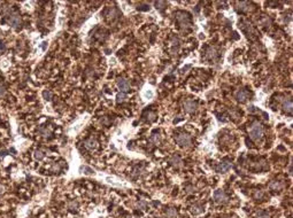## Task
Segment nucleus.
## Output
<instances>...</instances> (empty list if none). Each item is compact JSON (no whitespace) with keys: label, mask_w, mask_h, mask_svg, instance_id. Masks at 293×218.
I'll return each instance as SVG.
<instances>
[{"label":"nucleus","mask_w":293,"mask_h":218,"mask_svg":"<svg viewBox=\"0 0 293 218\" xmlns=\"http://www.w3.org/2000/svg\"><path fill=\"white\" fill-rule=\"evenodd\" d=\"M263 134V128L259 122H254L249 128V135L252 139L259 140Z\"/></svg>","instance_id":"obj_1"},{"label":"nucleus","mask_w":293,"mask_h":218,"mask_svg":"<svg viewBox=\"0 0 293 218\" xmlns=\"http://www.w3.org/2000/svg\"><path fill=\"white\" fill-rule=\"evenodd\" d=\"M176 141L178 145H181V146H189L191 143V137L189 134H186V133H181V134L176 135L175 137Z\"/></svg>","instance_id":"obj_2"},{"label":"nucleus","mask_w":293,"mask_h":218,"mask_svg":"<svg viewBox=\"0 0 293 218\" xmlns=\"http://www.w3.org/2000/svg\"><path fill=\"white\" fill-rule=\"evenodd\" d=\"M214 200L217 203H225L228 201V196L225 195V193L221 189H217L215 193H214Z\"/></svg>","instance_id":"obj_3"},{"label":"nucleus","mask_w":293,"mask_h":218,"mask_svg":"<svg viewBox=\"0 0 293 218\" xmlns=\"http://www.w3.org/2000/svg\"><path fill=\"white\" fill-rule=\"evenodd\" d=\"M184 109H185V112H187V113H193V112H196V110H197V102L193 101V100H187V101H185V103H184Z\"/></svg>","instance_id":"obj_4"},{"label":"nucleus","mask_w":293,"mask_h":218,"mask_svg":"<svg viewBox=\"0 0 293 218\" xmlns=\"http://www.w3.org/2000/svg\"><path fill=\"white\" fill-rule=\"evenodd\" d=\"M8 23L12 25V27H19L21 24V18L17 14H10L8 16Z\"/></svg>","instance_id":"obj_5"},{"label":"nucleus","mask_w":293,"mask_h":218,"mask_svg":"<svg viewBox=\"0 0 293 218\" xmlns=\"http://www.w3.org/2000/svg\"><path fill=\"white\" fill-rule=\"evenodd\" d=\"M117 86H118V89L122 91V92H128L129 89H130V84L124 78H120L117 81Z\"/></svg>","instance_id":"obj_6"},{"label":"nucleus","mask_w":293,"mask_h":218,"mask_svg":"<svg viewBox=\"0 0 293 218\" xmlns=\"http://www.w3.org/2000/svg\"><path fill=\"white\" fill-rule=\"evenodd\" d=\"M248 97H249V93L247 92V91H245V90L238 91V92H237V94H236V98H237V100H238V101H240V102H245V101L248 99Z\"/></svg>","instance_id":"obj_7"},{"label":"nucleus","mask_w":293,"mask_h":218,"mask_svg":"<svg viewBox=\"0 0 293 218\" xmlns=\"http://www.w3.org/2000/svg\"><path fill=\"white\" fill-rule=\"evenodd\" d=\"M230 168H231V164H230L229 162H222V163H220L219 166L216 168V170L221 173H224V172H227Z\"/></svg>","instance_id":"obj_8"},{"label":"nucleus","mask_w":293,"mask_h":218,"mask_svg":"<svg viewBox=\"0 0 293 218\" xmlns=\"http://www.w3.org/2000/svg\"><path fill=\"white\" fill-rule=\"evenodd\" d=\"M283 109L285 110L286 113L291 114L292 113V100L291 99H286L283 103Z\"/></svg>","instance_id":"obj_9"},{"label":"nucleus","mask_w":293,"mask_h":218,"mask_svg":"<svg viewBox=\"0 0 293 218\" xmlns=\"http://www.w3.org/2000/svg\"><path fill=\"white\" fill-rule=\"evenodd\" d=\"M84 145H85V147H86V148H88V149H92V148H95V146H97V141L93 140V139H88V140L85 141Z\"/></svg>","instance_id":"obj_10"},{"label":"nucleus","mask_w":293,"mask_h":218,"mask_svg":"<svg viewBox=\"0 0 293 218\" xmlns=\"http://www.w3.org/2000/svg\"><path fill=\"white\" fill-rule=\"evenodd\" d=\"M171 163H173V166H177V168L182 166V161H181V158L178 157V156H173V158H171Z\"/></svg>","instance_id":"obj_11"},{"label":"nucleus","mask_w":293,"mask_h":218,"mask_svg":"<svg viewBox=\"0 0 293 218\" xmlns=\"http://www.w3.org/2000/svg\"><path fill=\"white\" fill-rule=\"evenodd\" d=\"M125 99H126V95H125L124 93H118L116 97V101L120 103V102H123Z\"/></svg>","instance_id":"obj_12"},{"label":"nucleus","mask_w":293,"mask_h":218,"mask_svg":"<svg viewBox=\"0 0 293 218\" xmlns=\"http://www.w3.org/2000/svg\"><path fill=\"white\" fill-rule=\"evenodd\" d=\"M176 211L174 210V209H169L168 211H167V216H168L169 218H175L176 217Z\"/></svg>","instance_id":"obj_13"},{"label":"nucleus","mask_w":293,"mask_h":218,"mask_svg":"<svg viewBox=\"0 0 293 218\" xmlns=\"http://www.w3.org/2000/svg\"><path fill=\"white\" fill-rule=\"evenodd\" d=\"M35 157L38 158V160H42V158L44 157V154H43V151H37L36 153H35Z\"/></svg>","instance_id":"obj_14"},{"label":"nucleus","mask_w":293,"mask_h":218,"mask_svg":"<svg viewBox=\"0 0 293 218\" xmlns=\"http://www.w3.org/2000/svg\"><path fill=\"white\" fill-rule=\"evenodd\" d=\"M201 211H202V209H201L200 207H193V208H192V212H193V214H196V215L200 214Z\"/></svg>","instance_id":"obj_15"},{"label":"nucleus","mask_w":293,"mask_h":218,"mask_svg":"<svg viewBox=\"0 0 293 218\" xmlns=\"http://www.w3.org/2000/svg\"><path fill=\"white\" fill-rule=\"evenodd\" d=\"M43 95H44V98L46 99V100H50V99H51V92L44 91V92H43Z\"/></svg>","instance_id":"obj_16"},{"label":"nucleus","mask_w":293,"mask_h":218,"mask_svg":"<svg viewBox=\"0 0 293 218\" xmlns=\"http://www.w3.org/2000/svg\"><path fill=\"white\" fill-rule=\"evenodd\" d=\"M270 187L274 188V189H278V188H280L282 186L279 185L278 183H277V184H276V183H271V184H270Z\"/></svg>","instance_id":"obj_17"},{"label":"nucleus","mask_w":293,"mask_h":218,"mask_svg":"<svg viewBox=\"0 0 293 218\" xmlns=\"http://www.w3.org/2000/svg\"><path fill=\"white\" fill-rule=\"evenodd\" d=\"M208 53H209V54H208V56H209V58H212V56H215V55H216V51H215L214 48H210V50L208 51Z\"/></svg>","instance_id":"obj_18"},{"label":"nucleus","mask_w":293,"mask_h":218,"mask_svg":"<svg viewBox=\"0 0 293 218\" xmlns=\"http://www.w3.org/2000/svg\"><path fill=\"white\" fill-rule=\"evenodd\" d=\"M5 93H6V90H5V87H4V86H2L1 84H0V97H2V95H4Z\"/></svg>","instance_id":"obj_19"},{"label":"nucleus","mask_w":293,"mask_h":218,"mask_svg":"<svg viewBox=\"0 0 293 218\" xmlns=\"http://www.w3.org/2000/svg\"><path fill=\"white\" fill-rule=\"evenodd\" d=\"M262 195H263L262 191H259V192H257V193H255V197H257V199H261V197H262Z\"/></svg>","instance_id":"obj_20"},{"label":"nucleus","mask_w":293,"mask_h":218,"mask_svg":"<svg viewBox=\"0 0 293 218\" xmlns=\"http://www.w3.org/2000/svg\"><path fill=\"white\" fill-rule=\"evenodd\" d=\"M259 218H269V216L265 214V212H260V215L257 216Z\"/></svg>","instance_id":"obj_21"},{"label":"nucleus","mask_w":293,"mask_h":218,"mask_svg":"<svg viewBox=\"0 0 293 218\" xmlns=\"http://www.w3.org/2000/svg\"><path fill=\"white\" fill-rule=\"evenodd\" d=\"M1 48H4V45H2V43H0V50Z\"/></svg>","instance_id":"obj_22"}]
</instances>
